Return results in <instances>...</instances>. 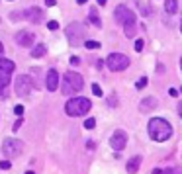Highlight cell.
<instances>
[{
    "instance_id": "cell-8",
    "label": "cell",
    "mask_w": 182,
    "mask_h": 174,
    "mask_svg": "<svg viewBox=\"0 0 182 174\" xmlns=\"http://www.w3.org/2000/svg\"><path fill=\"white\" fill-rule=\"evenodd\" d=\"M24 151V143L20 139H12V137H8V139H4L2 143V153L4 157H8V159H14V157H20Z\"/></svg>"
},
{
    "instance_id": "cell-41",
    "label": "cell",
    "mask_w": 182,
    "mask_h": 174,
    "mask_svg": "<svg viewBox=\"0 0 182 174\" xmlns=\"http://www.w3.org/2000/svg\"><path fill=\"white\" fill-rule=\"evenodd\" d=\"M180 31H182V20H180Z\"/></svg>"
},
{
    "instance_id": "cell-2",
    "label": "cell",
    "mask_w": 182,
    "mask_h": 174,
    "mask_svg": "<svg viewBox=\"0 0 182 174\" xmlns=\"http://www.w3.org/2000/svg\"><path fill=\"white\" fill-rule=\"evenodd\" d=\"M147 131H149V137H151L153 141L163 143V141L170 139V135H172V125L163 118H153V119H149Z\"/></svg>"
},
{
    "instance_id": "cell-40",
    "label": "cell",
    "mask_w": 182,
    "mask_h": 174,
    "mask_svg": "<svg viewBox=\"0 0 182 174\" xmlns=\"http://www.w3.org/2000/svg\"><path fill=\"white\" fill-rule=\"evenodd\" d=\"M180 71H182V57H180Z\"/></svg>"
},
{
    "instance_id": "cell-5",
    "label": "cell",
    "mask_w": 182,
    "mask_h": 174,
    "mask_svg": "<svg viewBox=\"0 0 182 174\" xmlns=\"http://www.w3.org/2000/svg\"><path fill=\"white\" fill-rule=\"evenodd\" d=\"M82 86H84V78L78 72H73V71L65 72V76H63V94H77L82 90Z\"/></svg>"
},
{
    "instance_id": "cell-19",
    "label": "cell",
    "mask_w": 182,
    "mask_h": 174,
    "mask_svg": "<svg viewBox=\"0 0 182 174\" xmlns=\"http://www.w3.org/2000/svg\"><path fill=\"white\" fill-rule=\"evenodd\" d=\"M88 20H90V22H92V24L96 25V28H102V20L98 18V12H96L94 8L90 10V14H88Z\"/></svg>"
},
{
    "instance_id": "cell-4",
    "label": "cell",
    "mask_w": 182,
    "mask_h": 174,
    "mask_svg": "<svg viewBox=\"0 0 182 174\" xmlns=\"http://www.w3.org/2000/svg\"><path fill=\"white\" fill-rule=\"evenodd\" d=\"M90 108H92V104H90L88 98H71L69 102L65 104V112L67 115H71V118H78V115H86L90 112Z\"/></svg>"
},
{
    "instance_id": "cell-36",
    "label": "cell",
    "mask_w": 182,
    "mask_h": 174,
    "mask_svg": "<svg viewBox=\"0 0 182 174\" xmlns=\"http://www.w3.org/2000/svg\"><path fill=\"white\" fill-rule=\"evenodd\" d=\"M4 53V45H2V41H0V55Z\"/></svg>"
},
{
    "instance_id": "cell-31",
    "label": "cell",
    "mask_w": 182,
    "mask_h": 174,
    "mask_svg": "<svg viewBox=\"0 0 182 174\" xmlns=\"http://www.w3.org/2000/svg\"><path fill=\"white\" fill-rule=\"evenodd\" d=\"M71 65H73V67L80 65V59H78V57H71Z\"/></svg>"
},
{
    "instance_id": "cell-13",
    "label": "cell",
    "mask_w": 182,
    "mask_h": 174,
    "mask_svg": "<svg viewBox=\"0 0 182 174\" xmlns=\"http://www.w3.org/2000/svg\"><path fill=\"white\" fill-rule=\"evenodd\" d=\"M24 14H26V18H28L31 24H41V22H43V10H41V8H37V6L28 8Z\"/></svg>"
},
{
    "instance_id": "cell-28",
    "label": "cell",
    "mask_w": 182,
    "mask_h": 174,
    "mask_svg": "<svg viewBox=\"0 0 182 174\" xmlns=\"http://www.w3.org/2000/svg\"><path fill=\"white\" fill-rule=\"evenodd\" d=\"M22 123H24V121H22V118H18V119H16V123L12 125V129H14V131H18L20 127H22Z\"/></svg>"
},
{
    "instance_id": "cell-23",
    "label": "cell",
    "mask_w": 182,
    "mask_h": 174,
    "mask_svg": "<svg viewBox=\"0 0 182 174\" xmlns=\"http://www.w3.org/2000/svg\"><path fill=\"white\" fill-rule=\"evenodd\" d=\"M135 86L139 88V90H141V88H145V86H147V76H141V78L137 80V84H135Z\"/></svg>"
},
{
    "instance_id": "cell-25",
    "label": "cell",
    "mask_w": 182,
    "mask_h": 174,
    "mask_svg": "<svg viewBox=\"0 0 182 174\" xmlns=\"http://www.w3.org/2000/svg\"><path fill=\"white\" fill-rule=\"evenodd\" d=\"M92 92H94V96H102V88H100V84H92Z\"/></svg>"
},
{
    "instance_id": "cell-7",
    "label": "cell",
    "mask_w": 182,
    "mask_h": 174,
    "mask_svg": "<svg viewBox=\"0 0 182 174\" xmlns=\"http://www.w3.org/2000/svg\"><path fill=\"white\" fill-rule=\"evenodd\" d=\"M129 57L124 55V53H112L108 55V59H106V67L110 68V71L114 72H120V71H125L127 67H129Z\"/></svg>"
},
{
    "instance_id": "cell-18",
    "label": "cell",
    "mask_w": 182,
    "mask_h": 174,
    "mask_svg": "<svg viewBox=\"0 0 182 174\" xmlns=\"http://www.w3.org/2000/svg\"><path fill=\"white\" fill-rule=\"evenodd\" d=\"M137 6H139V10H141V16H151L153 14V8L149 6V4H145V0H137Z\"/></svg>"
},
{
    "instance_id": "cell-14",
    "label": "cell",
    "mask_w": 182,
    "mask_h": 174,
    "mask_svg": "<svg viewBox=\"0 0 182 174\" xmlns=\"http://www.w3.org/2000/svg\"><path fill=\"white\" fill-rule=\"evenodd\" d=\"M157 106H159V100H157V98H153V96L143 98V100H141V104H139V108H141L143 112H147V110H155Z\"/></svg>"
},
{
    "instance_id": "cell-26",
    "label": "cell",
    "mask_w": 182,
    "mask_h": 174,
    "mask_svg": "<svg viewBox=\"0 0 182 174\" xmlns=\"http://www.w3.org/2000/svg\"><path fill=\"white\" fill-rule=\"evenodd\" d=\"M10 20H12V22H18V20H22V12H12V14H10Z\"/></svg>"
},
{
    "instance_id": "cell-6",
    "label": "cell",
    "mask_w": 182,
    "mask_h": 174,
    "mask_svg": "<svg viewBox=\"0 0 182 174\" xmlns=\"http://www.w3.org/2000/svg\"><path fill=\"white\" fill-rule=\"evenodd\" d=\"M16 65L10 59H4V57H0V96H6V88L10 84V76H12Z\"/></svg>"
},
{
    "instance_id": "cell-12",
    "label": "cell",
    "mask_w": 182,
    "mask_h": 174,
    "mask_svg": "<svg viewBox=\"0 0 182 174\" xmlns=\"http://www.w3.org/2000/svg\"><path fill=\"white\" fill-rule=\"evenodd\" d=\"M45 86H47V90H49V92H55L59 88V72L55 71V68H49V71H47Z\"/></svg>"
},
{
    "instance_id": "cell-17",
    "label": "cell",
    "mask_w": 182,
    "mask_h": 174,
    "mask_svg": "<svg viewBox=\"0 0 182 174\" xmlns=\"http://www.w3.org/2000/svg\"><path fill=\"white\" fill-rule=\"evenodd\" d=\"M176 8H178V0H164V12L167 14H176Z\"/></svg>"
},
{
    "instance_id": "cell-10",
    "label": "cell",
    "mask_w": 182,
    "mask_h": 174,
    "mask_svg": "<svg viewBox=\"0 0 182 174\" xmlns=\"http://www.w3.org/2000/svg\"><path fill=\"white\" fill-rule=\"evenodd\" d=\"M110 145H112V149H114L116 153H120L121 149H125V145H127V133L124 129H116L114 133H112L110 137Z\"/></svg>"
},
{
    "instance_id": "cell-39",
    "label": "cell",
    "mask_w": 182,
    "mask_h": 174,
    "mask_svg": "<svg viewBox=\"0 0 182 174\" xmlns=\"http://www.w3.org/2000/svg\"><path fill=\"white\" fill-rule=\"evenodd\" d=\"M26 174H35V172H34V170H28V172H26Z\"/></svg>"
},
{
    "instance_id": "cell-24",
    "label": "cell",
    "mask_w": 182,
    "mask_h": 174,
    "mask_svg": "<svg viewBox=\"0 0 182 174\" xmlns=\"http://www.w3.org/2000/svg\"><path fill=\"white\" fill-rule=\"evenodd\" d=\"M143 45H145V43H143V39H135V51H137V53H141V51H143Z\"/></svg>"
},
{
    "instance_id": "cell-29",
    "label": "cell",
    "mask_w": 182,
    "mask_h": 174,
    "mask_svg": "<svg viewBox=\"0 0 182 174\" xmlns=\"http://www.w3.org/2000/svg\"><path fill=\"white\" fill-rule=\"evenodd\" d=\"M14 114L18 115V118H22V114H24V106H16V108H14Z\"/></svg>"
},
{
    "instance_id": "cell-33",
    "label": "cell",
    "mask_w": 182,
    "mask_h": 174,
    "mask_svg": "<svg viewBox=\"0 0 182 174\" xmlns=\"http://www.w3.org/2000/svg\"><path fill=\"white\" fill-rule=\"evenodd\" d=\"M86 147H88V149H94V147H96V145H94V141H92V139H88V143H86Z\"/></svg>"
},
{
    "instance_id": "cell-15",
    "label": "cell",
    "mask_w": 182,
    "mask_h": 174,
    "mask_svg": "<svg viewBox=\"0 0 182 174\" xmlns=\"http://www.w3.org/2000/svg\"><path fill=\"white\" fill-rule=\"evenodd\" d=\"M141 160H143V159H141L139 155H137V157H131V159L127 160V166H125V168H127V172H129V174H135V172H139Z\"/></svg>"
},
{
    "instance_id": "cell-21",
    "label": "cell",
    "mask_w": 182,
    "mask_h": 174,
    "mask_svg": "<svg viewBox=\"0 0 182 174\" xmlns=\"http://www.w3.org/2000/svg\"><path fill=\"white\" fill-rule=\"evenodd\" d=\"M84 127H86V129H94L96 127V119L94 118H88L86 121H84Z\"/></svg>"
},
{
    "instance_id": "cell-34",
    "label": "cell",
    "mask_w": 182,
    "mask_h": 174,
    "mask_svg": "<svg viewBox=\"0 0 182 174\" xmlns=\"http://www.w3.org/2000/svg\"><path fill=\"white\" fill-rule=\"evenodd\" d=\"M176 110H178V115L182 118V102H178V106H176Z\"/></svg>"
},
{
    "instance_id": "cell-27",
    "label": "cell",
    "mask_w": 182,
    "mask_h": 174,
    "mask_svg": "<svg viewBox=\"0 0 182 174\" xmlns=\"http://www.w3.org/2000/svg\"><path fill=\"white\" fill-rule=\"evenodd\" d=\"M10 166H12V162H10L8 159L6 160H0V168H2V170H8Z\"/></svg>"
},
{
    "instance_id": "cell-11",
    "label": "cell",
    "mask_w": 182,
    "mask_h": 174,
    "mask_svg": "<svg viewBox=\"0 0 182 174\" xmlns=\"http://www.w3.org/2000/svg\"><path fill=\"white\" fill-rule=\"evenodd\" d=\"M34 41H35V35L31 33V31H28V29H22V31L16 33V43L20 47H31Z\"/></svg>"
},
{
    "instance_id": "cell-30",
    "label": "cell",
    "mask_w": 182,
    "mask_h": 174,
    "mask_svg": "<svg viewBox=\"0 0 182 174\" xmlns=\"http://www.w3.org/2000/svg\"><path fill=\"white\" fill-rule=\"evenodd\" d=\"M47 28L49 29H59V24L55 22V20H51V22H47Z\"/></svg>"
},
{
    "instance_id": "cell-32",
    "label": "cell",
    "mask_w": 182,
    "mask_h": 174,
    "mask_svg": "<svg viewBox=\"0 0 182 174\" xmlns=\"http://www.w3.org/2000/svg\"><path fill=\"white\" fill-rule=\"evenodd\" d=\"M168 94H170L172 98H176V96H178V90H176V88H170V90H168Z\"/></svg>"
},
{
    "instance_id": "cell-1",
    "label": "cell",
    "mask_w": 182,
    "mask_h": 174,
    "mask_svg": "<svg viewBox=\"0 0 182 174\" xmlns=\"http://www.w3.org/2000/svg\"><path fill=\"white\" fill-rule=\"evenodd\" d=\"M114 16H116V22L124 25V31H125V37L133 39V35L137 33V22H135V14L131 12L127 6H124V4H120V6H116L114 10Z\"/></svg>"
},
{
    "instance_id": "cell-9",
    "label": "cell",
    "mask_w": 182,
    "mask_h": 174,
    "mask_svg": "<svg viewBox=\"0 0 182 174\" xmlns=\"http://www.w3.org/2000/svg\"><path fill=\"white\" fill-rule=\"evenodd\" d=\"M31 88H34V80H31L28 75H20V76H16V84H14L16 96L26 98V96H28V94L31 92Z\"/></svg>"
},
{
    "instance_id": "cell-37",
    "label": "cell",
    "mask_w": 182,
    "mask_h": 174,
    "mask_svg": "<svg viewBox=\"0 0 182 174\" xmlns=\"http://www.w3.org/2000/svg\"><path fill=\"white\" fill-rule=\"evenodd\" d=\"M106 2H108V0H98V4H100V6H104Z\"/></svg>"
},
{
    "instance_id": "cell-16",
    "label": "cell",
    "mask_w": 182,
    "mask_h": 174,
    "mask_svg": "<svg viewBox=\"0 0 182 174\" xmlns=\"http://www.w3.org/2000/svg\"><path fill=\"white\" fill-rule=\"evenodd\" d=\"M47 53V45H43V43H37L34 49H31V57L34 59H39V57H43Z\"/></svg>"
},
{
    "instance_id": "cell-20",
    "label": "cell",
    "mask_w": 182,
    "mask_h": 174,
    "mask_svg": "<svg viewBox=\"0 0 182 174\" xmlns=\"http://www.w3.org/2000/svg\"><path fill=\"white\" fill-rule=\"evenodd\" d=\"M84 47H86V49H100L102 45H100L98 41H86V43H84Z\"/></svg>"
},
{
    "instance_id": "cell-22",
    "label": "cell",
    "mask_w": 182,
    "mask_h": 174,
    "mask_svg": "<svg viewBox=\"0 0 182 174\" xmlns=\"http://www.w3.org/2000/svg\"><path fill=\"white\" fill-rule=\"evenodd\" d=\"M153 174H174V172L170 170V168H155Z\"/></svg>"
},
{
    "instance_id": "cell-38",
    "label": "cell",
    "mask_w": 182,
    "mask_h": 174,
    "mask_svg": "<svg viewBox=\"0 0 182 174\" xmlns=\"http://www.w3.org/2000/svg\"><path fill=\"white\" fill-rule=\"evenodd\" d=\"M77 2H78V4H86L88 0H77Z\"/></svg>"
},
{
    "instance_id": "cell-35",
    "label": "cell",
    "mask_w": 182,
    "mask_h": 174,
    "mask_svg": "<svg viewBox=\"0 0 182 174\" xmlns=\"http://www.w3.org/2000/svg\"><path fill=\"white\" fill-rule=\"evenodd\" d=\"M55 2H57V0H45L47 6H55Z\"/></svg>"
},
{
    "instance_id": "cell-3",
    "label": "cell",
    "mask_w": 182,
    "mask_h": 174,
    "mask_svg": "<svg viewBox=\"0 0 182 174\" xmlns=\"http://www.w3.org/2000/svg\"><path fill=\"white\" fill-rule=\"evenodd\" d=\"M65 35H67L69 43L73 47H80L82 43H86V28H84V24H80V22L69 24L65 28Z\"/></svg>"
}]
</instances>
